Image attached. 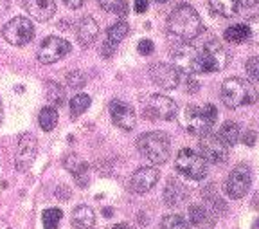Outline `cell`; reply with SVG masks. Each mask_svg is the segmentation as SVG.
<instances>
[{
    "instance_id": "obj_45",
    "label": "cell",
    "mask_w": 259,
    "mask_h": 229,
    "mask_svg": "<svg viewBox=\"0 0 259 229\" xmlns=\"http://www.w3.org/2000/svg\"><path fill=\"white\" fill-rule=\"evenodd\" d=\"M2 121H4V108H2V99H0V127H2Z\"/></svg>"
},
{
    "instance_id": "obj_30",
    "label": "cell",
    "mask_w": 259,
    "mask_h": 229,
    "mask_svg": "<svg viewBox=\"0 0 259 229\" xmlns=\"http://www.w3.org/2000/svg\"><path fill=\"white\" fill-rule=\"evenodd\" d=\"M90 103H92V99H90L89 94L74 96V98L70 99V114H72V118H79V116L90 106Z\"/></svg>"
},
{
    "instance_id": "obj_33",
    "label": "cell",
    "mask_w": 259,
    "mask_h": 229,
    "mask_svg": "<svg viewBox=\"0 0 259 229\" xmlns=\"http://www.w3.org/2000/svg\"><path fill=\"white\" fill-rule=\"evenodd\" d=\"M67 85L72 90H81L87 85V76L81 70H70L67 74Z\"/></svg>"
},
{
    "instance_id": "obj_26",
    "label": "cell",
    "mask_w": 259,
    "mask_h": 229,
    "mask_svg": "<svg viewBox=\"0 0 259 229\" xmlns=\"http://www.w3.org/2000/svg\"><path fill=\"white\" fill-rule=\"evenodd\" d=\"M38 123H40L41 130L53 132L58 127V112L54 106H44L38 116Z\"/></svg>"
},
{
    "instance_id": "obj_19",
    "label": "cell",
    "mask_w": 259,
    "mask_h": 229,
    "mask_svg": "<svg viewBox=\"0 0 259 229\" xmlns=\"http://www.w3.org/2000/svg\"><path fill=\"white\" fill-rule=\"evenodd\" d=\"M99 36V25L92 17H83L76 25V38L83 47H90Z\"/></svg>"
},
{
    "instance_id": "obj_8",
    "label": "cell",
    "mask_w": 259,
    "mask_h": 229,
    "mask_svg": "<svg viewBox=\"0 0 259 229\" xmlns=\"http://www.w3.org/2000/svg\"><path fill=\"white\" fill-rule=\"evenodd\" d=\"M2 36L6 42L15 47H24L34 38V25L31 18L27 17H16L11 18L8 24L2 27Z\"/></svg>"
},
{
    "instance_id": "obj_46",
    "label": "cell",
    "mask_w": 259,
    "mask_h": 229,
    "mask_svg": "<svg viewBox=\"0 0 259 229\" xmlns=\"http://www.w3.org/2000/svg\"><path fill=\"white\" fill-rule=\"evenodd\" d=\"M0 229H9L8 222H6V220H2V218H0Z\"/></svg>"
},
{
    "instance_id": "obj_20",
    "label": "cell",
    "mask_w": 259,
    "mask_h": 229,
    "mask_svg": "<svg viewBox=\"0 0 259 229\" xmlns=\"http://www.w3.org/2000/svg\"><path fill=\"white\" fill-rule=\"evenodd\" d=\"M189 197V189L184 182H180L178 179H169L167 180L166 188H164V201L167 206H180L187 201Z\"/></svg>"
},
{
    "instance_id": "obj_3",
    "label": "cell",
    "mask_w": 259,
    "mask_h": 229,
    "mask_svg": "<svg viewBox=\"0 0 259 229\" xmlns=\"http://www.w3.org/2000/svg\"><path fill=\"white\" fill-rule=\"evenodd\" d=\"M137 150L144 159H148L151 164H164L169 159L171 146L169 139L162 132H148L142 134L137 139Z\"/></svg>"
},
{
    "instance_id": "obj_34",
    "label": "cell",
    "mask_w": 259,
    "mask_h": 229,
    "mask_svg": "<svg viewBox=\"0 0 259 229\" xmlns=\"http://www.w3.org/2000/svg\"><path fill=\"white\" fill-rule=\"evenodd\" d=\"M137 51L142 54V56H148V54H151L155 51V45L151 40H141L137 45Z\"/></svg>"
},
{
    "instance_id": "obj_39",
    "label": "cell",
    "mask_w": 259,
    "mask_h": 229,
    "mask_svg": "<svg viewBox=\"0 0 259 229\" xmlns=\"http://www.w3.org/2000/svg\"><path fill=\"white\" fill-rule=\"evenodd\" d=\"M134 9H135V13H146V9H148V0H135Z\"/></svg>"
},
{
    "instance_id": "obj_41",
    "label": "cell",
    "mask_w": 259,
    "mask_h": 229,
    "mask_svg": "<svg viewBox=\"0 0 259 229\" xmlns=\"http://www.w3.org/2000/svg\"><path fill=\"white\" fill-rule=\"evenodd\" d=\"M243 143L247 144V146H254V143H255V134H254V132H248V134L243 137Z\"/></svg>"
},
{
    "instance_id": "obj_42",
    "label": "cell",
    "mask_w": 259,
    "mask_h": 229,
    "mask_svg": "<svg viewBox=\"0 0 259 229\" xmlns=\"http://www.w3.org/2000/svg\"><path fill=\"white\" fill-rule=\"evenodd\" d=\"M9 8H11V0H0V15L8 13Z\"/></svg>"
},
{
    "instance_id": "obj_18",
    "label": "cell",
    "mask_w": 259,
    "mask_h": 229,
    "mask_svg": "<svg viewBox=\"0 0 259 229\" xmlns=\"http://www.w3.org/2000/svg\"><path fill=\"white\" fill-rule=\"evenodd\" d=\"M63 166L72 173L74 180H76V184L79 186V188H87V186H89V182H90L89 164H87L85 161L79 159L76 154H69V156H65Z\"/></svg>"
},
{
    "instance_id": "obj_36",
    "label": "cell",
    "mask_w": 259,
    "mask_h": 229,
    "mask_svg": "<svg viewBox=\"0 0 259 229\" xmlns=\"http://www.w3.org/2000/svg\"><path fill=\"white\" fill-rule=\"evenodd\" d=\"M115 49H117V45L106 40L105 44H103V47H101V54H103V56H105V58H110L113 53H115Z\"/></svg>"
},
{
    "instance_id": "obj_22",
    "label": "cell",
    "mask_w": 259,
    "mask_h": 229,
    "mask_svg": "<svg viewBox=\"0 0 259 229\" xmlns=\"http://www.w3.org/2000/svg\"><path fill=\"white\" fill-rule=\"evenodd\" d=\"M252 31L248 25L245 24H236L231 25V27L225 29V33H223V38H225L229 44H243V42H247L250 38Z\"/></svg>"
},
{
    "instance_id": "obj_10",
    "label": "cell",
    "mask_w": 259,
    "mask_h": 229,
    "mask_svg": "<svg viewBox=\"0 0 259 229\" xmlns=\"http://www.w3.org/2000/svg\"><path fill=\"white\" fill-rule=\"evenodd\" d=\"M198 148H200V156L205 159V163L222 164L229 157V146H225L218 135L210 134V132L200 135Z\"/></svg>"
},
{
    "instance_id": "obj_31",
    "label": "cell",
    "mask_w": 259,
    "mask_h": 229,
    "mask_svg": "<svg viewBox=\"0 0 259 229\" xmlns=\"http://www.w3.org/2000/svg\"><path fill=\"white\" fill-rule=\"evenodd\" d=\"M61 217H63L61 209H58V208H49V209H45L44 215H41V222H44V227L45 229H58Z\"/></svg>"
},
{
    "instance_id": "obj_47",
    "label": "cell",
    "mask_w": 259,
    "mask_h": 229,
    "mask_svg": "<svg viewBox=\"0 0 259 229\" xmlns=\"http://www.w3.org/2000/svg\"><path fill=\"white\" fill-rule=\"evenodd\" d=\"M158 4H164V2H167V0H157Z\"/></svg>"
},
{
    "instance_id": "obj_15",
    "label": "cell",
    "mask_w": 259,
    "mask_h": 229,
    "mask_svg": "<svg viewBox=\"0 0 259 229\" xmlns=\"http://www.w3.org/2000/svg\"><path fill=\"white\" fill-rule=\"evenodd\" d=\"M108 108L115 127H119L121 130H132V128H135L137 116H135V110L128 103L121 101V99H113V101H110Z\"/></svg>"
},
{
    "instance_id": "obj_43",
    "label": "cell",
    "mask_w": 259,
    "mask_h": 229,
    "mask_svg": "<svg viewBox=\"0 0 259 229\" xmlns=\"http://www.w3.org/2000/svg\"><path fill=\"white\" fill-rule=\"evenodd\" d=\"M259 0H238V4L243 6V8H254V6H257Z\"/></svg>"
},
{
    "instance_id": "obj_32",
    "label": "cell",
    "mask_w": 259,
    "mask_h": 229,
    "mask_svg": "<svg viewBox=\"0 0 259 229\" xmlns=\"http://www.w3.org/2000/svg\"><path fill=\"white\" fill-rule=\"evenodd\" d=\"M160 229H189V224L180 215H167L162 218Z\"/></svg>"
},
{
    "instance_id": "obj_16",
    "label": "cell",
    "mask_w": 259,
    "mask_h": 229,
    "mask_svg": "<svg viewBox=\"0 0 259 229\" xmlns=\"http://www.w3.org/2000/svg\"><path fill=\"white\" fill-rule=\"evenodd\" d=\"M158 180V170L153 166H142L130 179V189L135 193L150 192Z\"/></svg>"
},
{
    "instance_id": "obj_35",
    "label": "cell",
    "mask_w": 259,
    "mask_h": 229,
    "mask_svg": "<svg viewBox=\"0 0 259 229\" xmlns=\"http://www.w3.org/2000/svg\"><path fill=\"white\" fill-rule=\"evenodd\" d=\"M247 72H248V76H250V80L252 82H257V58H250V60H248L247 62Z\"/></svg>"
},
{
    "instance_id": "obj_25",
    "label": "cell",
    "mask_w": 259,
    "mask_h": 229,
    "mask_svg": "<svg viewBox=\"0 0 259 229\" xmlns=\"http://www.w3.org/2000/svg\"><path fill=\"white\" fill-rule=\"evenodd\" d=\"M45 98L53 106L65 105V89L56 82H45Z\"/></svg>"
},
{
    "instance_id": "obj_14",
    "label": "cell",
    "mask_w": 259,
    "mask_h": 229,
    "mask_svg": "<svg viewBox=\"0 0 259 229\" xmlns=\"http://www.w3.org/2000/svg\"><path fill=\"white\" fill-rule=\"evenodd\" d=\"M196 47L187 42L177 45L171 54L173 58V67L180 74H186V76H193L194 74V62H196Z\"/></svg>"
},
{
    "instance_id": "obj_44",
    "label": "cell",
    "mask_w": 259,
    "mask_h": 229,
    "mask_svg": "<svg viewBox=\"0 0 259 229\" xmlns=\"http://www.w3.org/2000/svg\"><path fill=\"white\" fill-rule=\"evenodd\" d=\"M113 229H135L132 224H126V222H121V224H115L113 225Z\"/></svg>"
},
{
    "instance_id": "obj_11",
    "label": "cell",
    "mask_w": 259,
    "mask_h": 229,
    "mask_svg": "<svg viewBox=\"0 0 259 229\" xmlns=\"http://www.w3.org/2000/svg\"><path fill=\"white\" fill-rule=\"evenodd\" d=\"M250 168L245 164H238V166L229 173L225 182V192L231 199H243L247 195L248 188H250Z\"/></svg>"
},
{
    "instance_id": "obj_13",
    "label": "cell",
    "mask_w": 259,
    "mask_h": 229,
    "mask_svg": "<svg viewBox=\"0 0 259 229\" xmlns=\"http://www.w3.org/2000/svg\"><path fill=\"white\" fill-rule=\"evenodd\" d=\"M180 76L182 74L178 72L173 65L169 63H153L150 67V78L155 85H158L164 90H173L180 83Z\"/></svg>"
},
{
    "instance_id": "obj_4",
    "label": "cell",
    "mask_w": 259,
    "mask_h": 229,
    "mask_svg": "<svg viewBox=\"0 0 259 229\" xmlns=\"http://www.w3.org/2000/svg\"><path fill=\"white\" fill-rule=\"evenodd\" d=\"M218 118V110L214 105L205 103L203 106H187L186 108V128L189 134L203 135L212 128Z\"/></svg>"
},
{
    "instance_id": "obj_23",
    "label": "cell",
    "mask_w": 259,
    "mask_h": 229,
    "mask_svg": "<svg viewBox=\"0 0 259 229\" xmlns=\"http://www.w3.org/2000/svg\"><path fill=\"white\" fill-rule=\"evenodd\" d=\"M210 9L216 13V15H222L225 18H232L238 15V0H209Z\"/></svg>"
},
{
    "instance_id": "obj_24",
    "label": "cell",
    "mask_w": 259,
    "mask_h": 229,
    "mask_svg": "<svg viewBox=\"0 0 259 229\" xmlns=\"http://www.w3.org/2000/svg\"><path fill=\"white\" fill-rule=\"evenodd\" d=\"M218 137L223 141V144H225V146H234V144L239 141V127H238V123H234V121H225V123L222 125V128H220Z\"/></svg>"
},
{
    "instance_id": "obj_5",
    "label": "cell",
    "mask_w": 259,
    "mask_h": 229,
    "mask_svg": "<svg viewBox=\"0 0 259 229\" xmlns=\"http://www.w3.org/2000/svg\"><path fill=\"white\" fill-rule=\"evenodd\" d=\"M222 101L227 108H238V106L252 103V87L243 78H229L223 82L222 90H220Z\"/></svg>"
},
{
    "instance_id": "obj_28",
    "label": "cell",
    "mask_w": 259,
    "mask_h": 229,
    "mask_svg": "<svg viewBox=\"0 0 259 229\" xmlns=\"http://www.w3.org/2000/svg\"><path fill=\"white\" fill-rule=\"evenodd\" d=\"M99 6H101L105 11L113 13V15H117V17L124 18L130 11V6L126 0H99Z\"/></svg>"
},
{
    "instance_id": "obj_2",
    "label": "cell",
    "mask_w": 259,
    "mask_h": 229,
    "mask_svg": "<svg viewBox=\"0 0 259 229\" xmlns=\"http://www.w3.org/2000/svg\"><path fill=\"white\" fill-rule=\"evenodd\" d=\"M229 53L218 40H209L203 44L202 49L196 51V62H194V74H210L220 72L229 65Z\"/></svg>"
},
{
    "instance_id": "obj_21",
    "label": "cell",
    "mask_w": 259,
    "mask_h": 229,
    "mask_svg": "<svg viewBox=\"0 0 259 229\" xmlns=\"http://www.w3.org/2000/svg\"><path fill=\"white\" fill-rule=\"evenodd\" d=\"M96 224L94 209L89 206H77L72 211V225L76 229H90Z\"/></svg>"
},
{
    "instance_id": "obj_7",
    "label": "cell",
    "mask_w": 259,
    "mask_h": 229,
    "mask_svg": "<svg viewBox=\"0 0 259 229\" xmlns=\"http://www.w3.org/2000/svg\"><path fill=\"white\" fill-rule=\"evenodd\" d=\"M175 168L178 173L193 180H202L207 175V163L200 154L191 148H182L175 159Z\"/></svg>"
},
{
    "instance_id": "obj_17",
    "label": "cell",
    "mask_w": 259,
    "mask_h": 229,
    "mask_svg": "<svg viewBox=\"0 0 259 229\" xmlns=\"http://www.w3.org/2000/svg\"><path fill=\"white\" fill-rule=\"evenodd\" d=\"M24 9L31 18L36 22H49L56 15V2L54 0H24Z\"/></svg>"
},
{
    "instance_id": "obj_40",
    "label": "cell",
    "mask_w": 259,
    "mask_h": 229,
    "mask_svg": "<svg viewBox=\"0 0 259 229\" xmlns=\"http://www.w3.org/2000/svg\"><path fill=\"white\" fill-rule=\"evenodd\" d=\"M56 195L60 197V199H65V201H67V199H69V197H70V189L67 188V186H58Z\"/></svg>"
},
{
    "instance_id": "obj_29",
    "label": "cell",
    "mask_w": 259,
    "mask_h": 229,
    "mask_svg": "<svg viewBox=\"0 0 259 229\" xmlns=\"http://www.w3.org/2000/svg\"><path fill=\"white\" fill-rule=\"evenodd\" d=\"M189 222L193 225H198V227L209 224V222H210L209 211H207V209L203 208V206H200V204L191 206V208H189Z\"/></svg>"
},
{
    "instance_id": "obj_37",
    "label": "cell",
    "mask_w": 259,
    "mask_h": 229,
    "mask_svg": "<svg viewBox=\"0 0 259 229\" xmlns=\"http://www.w3.org/2000/svg\"><path fill=\"white\" fill-rule=\"evenodd\" d=\"M198 82H194L193 80V76H187L186 78V90L187 92H191V94H193V92H198Z\"/></svg>"
},
{
    "instance_id": "obj_9",
    "label": "cell",
    "mask_w": 259,
    "mask_h": 229,
    "mask_svg": "<svg viewBox=\"0 0 259 229\" xmlns=\"http://www.w3.org/2000/svg\"><path fill=\"white\" fill-rule=\"evenodd\" d=\"M70 51H72V45L65 40V38L47 36L38 45L36 56L40 60V63H44V65H53V63L60 62L61 58L67 56Z\"/></svg>"
},
{
    "instance_id": "obj_12",
    "label": "cell",
    "mask_w": 259,
    "mask_h": 229,
    "mask_svg": "<svg viewBox=\"0 0 259 229\" xmlns=\"http://www.w3.org/2000/svg\"><path fill=\"white\" fill-rule=\"evenodd\" d=\"M38 154V139L36 135L31 132H25L18 139V146H16V156H15V166L16 170L25 172L32 164V161L36 159Z\"/></svg>"
},
{
    "instance_id": "obj_1",
    "label": "cell",
    "mask_w": 259,
    "mask_h": 229,
    "mask_svg": "<svg viewBox=\"0 0 259 229\" xmlns=\"http://www.w3.org/2000/svg\"><path fill=\"white\" fill-rule=\"evenodd\" d=\"M167 33L182 42H189L203 33L198 11L189 4H178L167 17Z\"/></svg>"
},
{
    "instance_id": "obj_48",
    "label": "cell",
    "mask_w": 259,
    "mask_h": 229,
    "mask_svg": "<svg viewBox=\"0 0 259 229\" xmlns=\"http://www.w3.org/2000/svg\"><path fill=\"white\" fill-rule=\"evenodd\" d=\"M252 229H257V222H254V225H252Z\"/></svg>"
},
{
    "instance_id": "obj_6",
    "label": "cell",
    "mask_w": 259,
    "mask_h": 229,
    "mask_svg": "<svg viewBox=\"0 0 259 229\" xmlns=\"http://www.w3.org/2000/svg\"><path fill=\"white\" fill-rule=\"evenodd\" d=\"M142 114L150 121H173L177 116V103L167 96L151 94L142 103Z\"/></svg>"
},
{
    "instance_id": "obj_27",
    "label": "cell",
    "mask_w": 259,
    "mask_h": 229,
    "mask_svg": "<svg viewBox=\"0 0 259 229\" xmlns=\"http://www.w3.org/2000/svg\"><path fill=\"white\" fill-rule=\"evenodd\" d=\"M128 33H130V25L126 24L124 20H119L108 27V31H106V40L117 45L119 42H122L128 36Z\"/></svg>"
},
{
    "instance_id": "obj_38",
    "label": "cell",
    "mask_w": 259,
    "mask_h": 229,
    "mask_svg": "<svg viewBox=\"0 0 259 229\" xmlns=\"http://www.w3.org/2000/svg\"><path fill=\"white\" fill-rule=\"evenodd\" d=\"M61 2L70 9H79L81 6L85 4V0H61Z\"/></svg>"
}]
</instances>
